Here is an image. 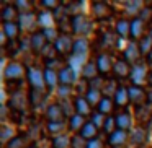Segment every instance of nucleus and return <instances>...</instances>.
<instances>
[{"mask_svg": "<svg viewBox=\"0 0 152 148\" xmlns=\"http://www.w3.org/2000/svg\"><path fill=\"white\" fill-rule=\"evenodd\" d=\"M28 69H25V65L21 62L12 60L10 64L4 67V80L5 82H21L26 75Z\"/></svg>", "mask_w": 152, "mask_h": 148, "instance_id": "1", "label": "nucleus"}, {"mask_svg": "<svg viewBox=\"0 0 152 148\" xmlns=\"http://www.w3.org/2000/svg\"><path fill=\"white\" fill-rule=\"evenodd\" d=\"M92 20L87 15L80 13L77 17H72V33L77 34L79 38H85L87 34L92 33Z\"/></svg>", "mask_w": 152, "mask_h": 148, "instance_id": "2", "label": "nucleus"}, {"mask_svg": "<svg viewBox=\"0 0 152 148\" xmlns=\"http://www.w3.org/2000/svg\"><path fill=\"white\" fill-rule=\"evenodd\" d=\"M7 104H8V108H10L12 111L23 112L25 109H26V106L30 104V98H28V95L25 91H21V90H15V91L10 95V98H8Z\"/></svg>", "mask_w": 152, "mask_h": 148, "instance_id": "3", "label": "nucleus"}, {"mask_svg": "<svg viewBox=\"0 0 152 148\" xmlns=\"http://www.w3.org/2000/svg\"><path fill=\"white\" fill-rule=\"evenodd\" d=\"M26 78L30 83L31 90H39L44 91L46 90V82H44V72H41L38 67L28 65V72H26Z\"/></svg>", "mask_w": 152, "mask_h": 148, "instance_id": "4", "label": "nucleus"}, {"mask_svg": "<svg viewBox=\"0 0 152 148\" xmlns=\"http://www.w3.org/2000/svg\"><path fill=\"white\" fill-rule=\"evenodd\" d=\"M128 93H129V103L134 108H141V106L147 104V90H144L142 86L131 85L128 88Z\"/></svg>", "mask_w": 152, "mask_h": 148, "instance_id": "5", "label": "nucleus"}, {"mask_svg": "<svg viewBox=\"0 0 152 148\" xmlns=\"http://www.w3.org/2000/svg\"><path fill=\"white\" fill-rule=\"evenodd\" d=\"M74 43H75V39H72L70 34H61L59 39L54 43L57 56H61V57L70 56V54H72V49H74Z\"/></svg>", "mask_w": 152, "mask_h": 148, "instance_id": "6", "label": "nucleus"}, {"mask_svg": "<svg viewBox=\"0 0 152 148\" xmlns=\"http://www.w3.org/2000/svg\"><path fill=\"white\" fill-rule=\"evenodd\" d=\"M149 78V73H147V65L145 64L139 62L137 65H134L131 69V75H129V80L134 86H142Z\"/></svg>", "mask_w": 152, "mask_h": 148, "instance_id": "7", "label": "nucleus"}, {"mask_svg": "<svg viewBox=\"0 0 152 148\" xmlns=\"http://www.w3.org/2000/svg\"><path fill=\"white\" fill-rule=\"evenodd\" d=\"M141 57H142V54H141V49H139V43H137V41L129 43L128 46H126L124 52H123V59H124L131 67L137 65Z\"/></svg>", "mask_w": 152, "mask_h": 148, "instance_id": "8", "label": "nucleus"}, {"mask_svg": "<svg viewBox=\"0 0 152 148\" xmlns=\"http://www.w3.org/2000/svg\"><path fill=\"white\" fill-rule=\"evenodd\" d=\"M18 25H20V30L23 31H33V33H36V30L39 25H38V15H34L33 12H30V13H21L20 18H18Z\"/></svg>", "mask_w": 152, "mask_h": 148, "instance_id": "9", "label": "nucleus"}, {"mask_svg": "<svg viewBox=\"0 0 152 148\" xmlns=\"http://www.w3.org/2000/svg\"><path fill=\"white\" fill-rule=\"evenodd\" d=\"M95 62H96V67H98V72L102 77H106L108 73H113V65H115V62H113L110 54H98Z\"/></svg>", "mask_w": 152, "mask_h": 148, "instance_id": "10", "label": "nucleus"}, {"mask_svg": "<svg viewBox=\"0 0 152 148\" xmlns=\"http://www.w3.org/2000/svg\"><path fill=\"white\" fill-rule=\"evenodd\" d=\"M90 8H92L93 18H96V20H108L111 17V8L105 2H93Z\"/></svg>", "mask_w": 152, "mask_h": 148, "instance_id": "11", "label": "nucleus"}, {"mask_svg": "<svg viewBox=\"0 0 152 148\" xmlns=\"http://www.w3.org/2000/svg\"><path fill=\"white\" fill-rule=\"evenodd\" d=\"M77 83V70L72 69L70 65H66L59 72V85L64 86H72Z\"/></svg>", "mask_w": 152, "mask_h": 148, "instance_id": "12", "label": "nucleus"}, {"mask_svg": "<svg viewBox=\"0 0 152 148\" xmlns=\"http://www.w3.org/2000/svg\"><path fill=\"white\" fill-rule=\"evenodd\" d=\"M2 21L4 23H18V18H20V12L17 10L15 4H5L2 8Z\"/></svg>", "mask_w": 152, "mask_h": 148, "instance_id": "13", "label": "nucleus"}, {"mask_svg": "<svg viewBox=\"0 0 152 148\" xmlns=\"http://www.w3.org/2000/svg\"><path fill=\"white\" fill-rule=\"evenodd\" d=\"M44 116H46L48 122H61V121H64V117H66L59 103H53V104L48 106Z\"/></svg>", "mask_w": 152, "mask_h": 148, "instance_id": "14", "label": "nucleus"}, {"mask_svg": "<svg viewBox=\"0 0 152 148\" xmlns=\"http://www.w3.org/2000/svg\"><path fill=\"white\" fill-rule=\"evenodd\" d=\"M145 137H147L145 127H142V125H136V127H132L131 132H129V143L134 145V147H141V145H144Z\"/></svg>", "mask_w": 152, "mask_h": 148, "instance_id": "15", "label": "nucleus"}, {"mask_svg": "<svg viewBox=\"0 0 152 148\" xmlns=\"http://www.w3.org/2000/svg\"><path fill=\"white\" fill-rule=\"evenodd\" d=\"M30 41H31V51H33L34 54H41L44 47L49 44L43 31H36V33H33L31 38H30Z\"/></svg>", "mask_w": 152, "mask_h": 148, "instance_id": "16", "label": "nucleus"}, {"mask_svg": "<svg viewBox=\"0 0 152 148\" xmlns=\"http://www.w3.org/2000/svg\"><path fill=\"white\" fill-rule=\"evenodd\" d=\"M131 69L132 67L124 59H118V60H115V65H113V75L116 78H129Z\"/></svg>", "mask_w": 152, "mask_h": 148, "instance_id": "17", "label": "nucleus"}, {"mask_svg": "<svg viewBox=\"0 0 152 148\" xmlns=\"http://www.w3.org/2000/svg\"><path fill=\"white\" fill-rule=\"evenodd\" d=\"M145 28H147V25H145L141 18H132L131 20V38L139 43L142 38H145V34H144Z\"/></svg>", "mask_w": 152, "mask_h": 148, "instance_id": "18", "label": "nucleus"}, {"mask_svg": "<svg viewBox=\"0 0 152 148\" xmlns=\"http://www.w3.org/2000/svg\"><path fill=\"white\" fill-rule=\"evenodd\" d=\"M118 34L113 33V31H105V33L100 36V46L103 47L105 51H110V49H115L118 47Z\"/></svg>", "mask_w": 152, "mask_h": 148, "instance_id": "19", "label": "nucleus"}, {"mask_svg": "<svg viewBox=\"0 0 152 148\" xmlns=\"http://www.w3.org/2000/svg\"><path fill=\"white\" fill-rule=\"evenodd\" d=\"M128 140H129V134L124 130H116L108 137V143H110V147H113V148H123Z\"/></svg>", "mask_w": 152, "mask_h": 148, "instance_id": "20", "label": "nucleus"}, {"mask_svg": "<svg viewBox=\"0 0 152 148\" xmlns=\"http://www.w3.org/2000/svg\"><path fill=\"white\" fill-rule=\"evenodd\" d=\"M115 121H116V127L118 130H124L128 132L129 129H132V116L129 114L128 111H121L115 116Z\"/></svg>", "mask_w": 152, "mask_h": 148, "instance_id": "21", "label": "nucleus"}, {"mask_svg": "<svg viewBox=\"0 0 152 148\" xmlns=\"http://www.w3.org/2000/svg\"><path fill=\"white\" fill-rule=\"evenodd\" d=\"M54 23H56V18H54L53 12L41 10L39 13H38V25H39L41 31L49 30V28H54Z\"/></svg>", "mask_w": 152, "mask_h": 148, "instance_id": "22", "label": "nucleus"}, {"mask_svg": "<svg viewBox=\"0 0 152 148\" xmlns=\"http://www.w3.org/2000/svg\"><path fill=\"white\" fill-rule=\"evenodd\" d=\"M74 106H75V112H77V114L83 116V117L93 114V112H92V106H90L88 101H87L85 96H77V98L74 99Z\"/></svg>", "mask_w": 152, "mask_h": 148, "instance_id": "23", "label": "nucleus"}, {"mask_svg": "<svg viewBox=\"0 0 152 148\" xmlns=\"http://www.w3.org/2000/svg\"><path fill=\"white\" fill-rule=\"evenodd\" d=\"M88 52H90V43L87 38H79L75 39L74 43V49H72V54L74 56H82V57H88ZM70 54V56H72Z\"/></svg>", "mask_w": 152, "mask_h": 148, "instance_id": "24", "label": "nucleus"}, {"mask_svg": "<svg viewBox=\"0 0 152 148\" xmlns=\"http://www.w3.org/2000/svg\"><path fill=\"white\" fill-rule=\"evenodd\" d=\"M113 101L118 108H126L129 104V93H128V88H124L123 85H119L118 91L115 93L113 96Z\"/></svg>", "mask_w": 152, "mask_h": 148, "instance_id": "25", "label": "nucleus"}, {"mask_svg": "<svg viewBox=\"0 0 152 148\" xmlns=\"http://www.w3.org/2000/svg\"><path fill=\"white\" fill-rule=\"evenodd\" d=\"M134 117H136V121L139 122V125L145 124V122L152 117V106L151 104H144V106H141V108H136Z\"/></svg>", "mask_w": 152, "mask_h": 148, "instance_id": "26", "label": "nucleus"}, {"mask_svg": "<svg viewBox=\"0 0 152 148\" xmlns=\"http://www.w3.org/2000/svg\"><path fill=\"white\" fill-rule=\"evenodd\" d=\"M79 135L82 138H85L87 142H90V140H93V138H96V135H98V127H96L92 121H87V124L83 125V129L79 132Z\"/></svg>", "mask_w": 152, "mask_h": 148, "instance_id": "27", "label": "nucleus"}, {"mask_svg": "<svg viewBox=\"0 0 152 148\" xmlns=\"http://www.w3.org/2000/svg\"><path fill=\"white\" fill-rule=\"evenodd\" d=\"M69 127V122L61 121V122H48L46 130L49 135H54V137H59V135H64V130Z\"/></svg>", "mask_w": 152, "mask_h": 148, "instance_id": "28", "label": "nucleus"}, {"mask_svg": "<svg viewBox=\"0 0 152 148\" xmlns=\"http://www.w3.org/2000/svg\"><path fill=\"white\" fill-rule=\"evenodd\" d=\"M80 73H82V80H87V82H92L93 78L100 77V72H98V67H96V62H88L82 70H80Z\"/></svg>", "mask_w": 152, "mask_h": 148, "instance_id": "29", "label": "nucleus"}, {"mask_svg": "<svg viewBox=\"0 0 152 148\" xmlns=\"http://www.w3.org/2000/svg\"><path fill=\"white\" fill-rule=\"evenodd\" d=\"M115 33L118 34L119 38L131 36V21L126 20V18L118 20V21H116V25H115Z\"/></svg>", "mask_w": 152, "mask_h": 148, "instance_id": "30", "label": "nucleus"}, {"mask_svg": "<svg viewBox=\"0 0 152 148\" xmlns=\"http://www.w3.org/2000/svg\"><path fill=\"white\" fill-rule=\"evenodd\" d=\"M115 108H116V104H115V101H113V98H106V96H103L102 103L98 104V108H96V109H98L100 114L106 116V117H111Z\"/></svg>", "mask_w": 152, "mask_h": 148, "instance_id": "31", "label": "nucleus"}, {"mask_svg": "<svg viewBox=\"0 0 152 148\" xmlns=\"http://www.w3.org/2000/svg\"><path fill=\"white\" fill-rule=\"evenodd\" d=\"M2 33L5 34L8 41H15L20 33V25L18 23H4L2 25Z\"/></svg>", "mask_w": 152, "mask_h": 148, "instance_id": "32", "label": "nucleus"}, {"mask_svg": "<svg viewBox=\"0 0 152 148\" xmlns=\"http://www.w3.org/2000/svg\"><path fill=\"white\" fill-rule=\"evenodd\" d=\"M44 82H46V88L48 90H56L59 88V73L54 70H44Z\"/></svg>", "mask_w": 152, "mask_h": 148, "instance_id": "33", "label": "nucleus"}, {"mask_svg": "<svg viewBox=\"0 0 152 148\" xmlns=\"http://www.w3.org/2000/svg\"><path fill=\"white\" fill-rule=\"evenodd\" d=\"M145 5L142 4V2H126L124 4V13L128 15V17H134V18H139V13L142 12V8H144Z\"/></svg>", "mask_w": 152, "mask_h": 148, "instance_id": "34", "label": "nucleus"}, {"mask_svg": "<svg viewBox=\"0 0 152 148\" xmlns=\"http://www.w3.org/2000/svg\"><path fill=\"white\" fill-rule=\"evenodd\" d=\"M118 88H119L118 80H116V78H106L105 86H103V90H102V91L105 93V96H106V98H113V96H115V93L118 91Z\"/></svg>", "mask_w": 152, "mask_h": 148, "instance_id": "35", "label": "nucleus"}, {"mask_svg": "<svg viewBox=\"0 0 152 148\" xmlns=\"http://www.w3.org/2000/svg\"><path fill=\"white\" fill-rule=\"evenodd\" d=\"M28 142H30L28 137H25V135H17L15 138H12V140L8 142L5 148H30Z\"/></svg>", "mask_w": 152, "mask_h": 148, "instance_id": "36", "label": "nucleus"}, {"mask_svg": "<svg viewBox=\"0 0 152 148\" xmlns=\"http://www.w3.org/2000/svg\"><path fill=\"white\" fill-rule=\"evenodd\" d=\"M85 124H87L85 117H83V116H80V114H75L72 119H69V130H72V132H80Z\"/></svg>", "mask_w": 152, "mask_h": 148, "instance_id": "37", "label": "nucleus"}, {"mask_svg": "<svg viewBox=\"0 0 152 148\" xmlns=\"http://www.w3.org/2000/svg\"><path fill=\"white\" fill-rule=\"evenodd\" d=\"M28 98H30V104L33 108H39L44 103V91H39V90H31L28 93Z\"/></svg>", "mask_w": 152, "mask_h": 148, "instance_id": "38", "label": "nucleus"}, {"mask_svg": "<svg viewBox=\"0 0 152 148\" xmlns=\"http://www.w3.org/2000/svg\"><path fill=\"white\" fill-rule=\"evenodd\" d=\"M53 148H72V138L69 135H59L53 138Z\"/></svg>", "mask_w": 152, "mask_h": 148, "instance_id": "39", "label": "nucleus"}, {"mask_svg": "<svg viewBox=\"0 0 152 148\" xmlns=\"http://www.w3.org/2000/svg\"><path fill=\"white\" fill-rule=\"evenodd\" d=\"M85 98H87V101L90 103V106H92V108H95V106L98 108V104L102 103L103 96H102V91H98V90H92V88H88V91H87Z\"/></svg>", "mask_w": 152, "mask_h": 148, "instance_id": "40", "label": "nucleus"}, {"mask_svg": "<svg viewBox=\"0 0 152 148\" xmlns=\"http://www.w3.org/2000/svg\"><path fill=\"white\" fill-rule=\"evenodd\" d=\"M17 135H15V129L10 127V125L4 124L2 125V130H0V140H2V143L7 147V143L12 140V138H15Z\"/></svg>", "mask_w": 152, "mask_h": 148, "instance_id": "41", "label": "nucleus"}, {"mask_svg": "<svg viewBox=\"0 0 152 148\" xmlns=\"http://www.w3.org/2000/svg\"><path fill=\"white\" fill-rule=\"evenodd\" d=\"M139 49H141V54L144 57H147L149 54L152 52V38L149 36V34L139 41Z\"/></svg>", "mask_w": 152, "mask_h": 148, "instance_id": "42", "label": "nucleus"}, {"mask_svg": "<svg viewBox=\"0 0 152 148\" xmlns=\"http://www.w3.org/2000/svg\"><path fill=\"white\" fill-rule=\"evenodd\" d=\"M59 104H61V108H62V111H64V116H66L67 119H72L74 116L77 114L75 106H74V103H70L69 99H64V101L59 103Z\"/></svg>", "mask_w": 152, "mask_h": 148, "instance_id": "43", "label": "nucleus"}, {"mask_svg": "<svg viewBox=\"0 0 152 148\" xmlns=\"http://www.w3.org/2000/svg\"><path fill=\"white\" fill-rule=\"evenodd\" d=\"M64 62H62V59L61 57H56V59H49V60H46V69L48 70H54V72H57L59 73L61 70L64 69Z\"/></svg>", "mask_w": 152, "mask_h": 148, "instance_id": "44", "label": "nucleus"}, {"mask_svg": "<svg viewBox=\"0 0 152 148\" xmlns=\"http://www.w3.org/2000/svg\"><path fill=\"white\" fill-rule=\"evenodd\" d=\"M43 33H44V36H46V39H48V43L49 44H54L57 39H59V36H61V31H59V28H49V30H43Z\"/></svg>", "mask_w": 152, "mask_h": 148, "instance_id": "45", "label": "nucleus"}, {"mask_svg": "<svg viewBox=\"0 0 152 148\" xmlns=\"http://www.w3.org/2000/svg\"><path fill=\"white\" fill-rule=\"evenodd\" d=\"M103 130H105V134H108V137L113 134V132L118 130L115 117H106V122H105V125H103Z\"/></svg>", "mask_w": 152, "mask_h": 148, "instance_id": "46", "label": "nucleus"}, {"mask_svg": "<svg viewBox=\"0 0 152 148\" xmlns=\"http://www.w3.org/2000/svg\"><path fill=\"white\" fill-rule=\"evenodd\" d=\"M61 5H62V4H61L59 0H43V2H41V7H43L44 10H48V12L57 10Z\"/></svg>", "mask_w": 152, "mask_h": 148, "instance_id": "47", "label": "nucleus"}, {"mask_svg": "<svg viewBox=\"0 0 152 148\" xmlns=\"http://www.w3.org/2000/svg\"><path fill=\"white\" fill-rule=\"evenodd\" d=\"M15 7H17V10L21 13H30L31 12V4L30 2H25V0H17L15 2Z\"/></svg>", "mask_w": 152, "mask_h": 148, "instance_id": "48", "label": "nucleus"}, {"mask_svg": "<svg viewBox=\"0 0 152 148\" xmlns=\"http://www.w3.org/2000/svg\"><path fill=\"white\" fill-rule=\"evenodd\" d=\"M92 122L98 129H103V125H105V122H106V116L100 114V112L96 111V112H93V114H92Z\"/></svg>", "mask_w": 152, "mask_h": 148, "instance_id": "49", "label": "nucleus"}, {"mask_svg": "<svg viewBox=\"0 0 152 148\" xmlns=\"http://www.w3.org/2000/svg\"><path fill=\"white\" fill-rule=\"evenodd\" d=\"M70 93H72V86H64V85H59V88H57V95H59L61 101H64V99H69Z\"/></svg>", "mask_w": 152, "mask_h": 148, "instance_id": "50", "label": "nucleus"}, {"mask_svg": "<svg viewBox=\"0 0 152 148\" xmlns=\"http://www.w3.org/2000/svg\"><path fill=\"white\" fill-rule=\"evenodd\" d=\"M139 18L147 25L149 21L152 20V7H144V8H142V12L139 13Z\"/></svg>", "mask_w": 152, "mask_h": 148, "instance_id": "51", "label": "nucleus"}, {"mask_svg": "<svg viewBox=\"0 0 152 148\" xmlns=\"http://www.w3.org/2000/svg\"><path fill=\"white\" fill-rule=\"evenodd\" d=\"M72 148H87V140L82 138L80 135H74L72 137Z\"/></svg>", "mask_w": 152, "mask_h": 148, "instance_id": "52", "label": "nucleus"}, {"mask_svg": "<svg viewBox=\"0 0 152 148\" xmlns=\"http://www.w3.org/2000/svg\"><path fill=\"white\" fill-rule=\"evenodd\" d=\"M39 127L38 125H31L30 129H28V134H26V137L30 138V140H36V138H39Z\"/></svg>", "mask_w": 152, "mask_h": 148, "instance_id": "53", "label": "nucleus"}, {"mask_svg": "<svg viewBox=\"0 0 152 148\" xmlns=\"http://www.w3.org/2000/svg\"><path fill=\"white\" fill-rule=\"evenodd\" d=\"M87 148H103V142L100 138H93V140L87 142Z\"/></svg>", "mask_w": 152, "mask_h": 148, "instance_id": "54", "label": "nucleus"}, {"mask_svg": "<svg viewBox=\"0 0 152 148\" xmlns=\"http://www.w3.org/2000/svg\"><path fill=\"white\" fill-rule=\"evenodd\" d=\"M147 104L152 106V88L147 90Z\"/></svg>", "mask_w": 152, "mask_h": 148, "instance_id": "55", "label": "nucleus"}, {"mask_svg": "<svg viewBox=\"0 0 152 148\" xmlns=\"http://www.w3.org/2000/svg\"><path fill=\"white\" fill-rule=\"evenodd\" d=\"M145 60H147V64H149V65H152V52L149 54L147 57H145Z\"/></svg>", "mask_w": 152, "mask_h": 148, "instance_id": "56", "label": "nucleus"}, {"mask_svg": "<svg viewBox=\"0 0 152 148\" xmlns=\"http://www.w3.org/2000/svg\"><path fill=\"white\" fill-rule=\"evenodd\" d=\"M147 82H149V85L152 86V70L149 72V78H147Z\"/></svg>", "mask_w": 152, "mask_h": 148, "instance_id": "57", "label": "nucleus"}, {"mask_svg": "<svg viewBox=\"0 0 152 148\" xmlns=\"http://www.w3.org/2000/svg\"><path fill=\"white\" fill-rule=\"evenodd\" d=\"M149 36H151V38H152V26H151V28H149Z\"/></svg>", "mask_w": 152, "mask_h": 148, "instance_id": "58", "label": "nucleus"}, {"mask_svg": "<svg viewBox=\"0 0 152 148\" xmlns=\"http://www.w3.org/2000/svg\"><path fill=\"white\" fill-rule=\"evenodd\" d=\"M30 148H38V147H34V145H30Z\"/></svg>", "mask_w": 152, "mask_h": 148, "instance_id": "59", "label": "nucleus"}]
</instances>
